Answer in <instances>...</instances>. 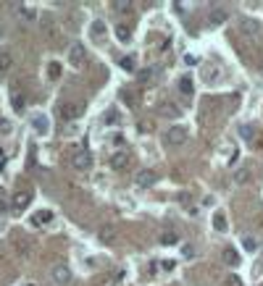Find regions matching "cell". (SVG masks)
Instances as JSON below:
<instances>
[{
  "mask_svg": "<svg viewBox=\"0 0 263 286\" xmlns=\"http://www.w3.org/2000/svg\"><path fill=\"white\" fill-rule=\"evenodd\" d=\"M18 14H21L24 18H35V11L32 8H18Z\"/></svg>",
  "mask_w": 263,
  "mask_h": 286,
  "instance_id": "obj_30",
  "label": "cell"
},
{
  "mask_svg": "<svg viewBox=\"0 0 263 286\" xmlns=\"http://www.w3.org/2000/svg\"><path fill=\"white\" fill-rule=\"evenodd\" d=\"M108 163H111V168L113 171H124L126 166H129V152H124V150H116L111 155V160H108Z\"/></svg>",
  "mask_w": 263,
  "mask_h": 286,
  "instance_id": "obj_7",
  "label": "cell"
},
{
  "mask_svg": "<svg viewBox=\"0 0 263 286\" xmlns=\"http://www.w3.org/2000/svg\"><path fill=\"white\" fill-rule=\"evenodd\" d=\"M161 113H163V116H176V113H179V110H176V105H169V102H166V105H163V110H161Z\"/></svg>",
  "mask_w": 263,
  "mask_h": 286,
  "instance_id": "obj_29",
  "label": "cell"
},
{
  "mask_svg": "<svg viewBox=\"0 0 263 286\" xmlns=\"http://www.w3.org/2000/svg\"><path fill=\"white\" fill-rule=\"evenodd\" d=\"M113 11H116V14H132V3L129 0H116V3H113Z\"/></svg>",
  "mask_w": 263,
  "mask_h": 286,
  "instance_id": "obj_20",
  "label": "cell"
},
{
  "mask_svg": "<svg viewBox=\"0 0 263 286\" xmlns=\"http://www.w3.org/2000/svg\"><path fill=\"white\" fill-rule=\"evenodd\" d=\"M224 263H227L229 268H237V265H240V252H237L234 247H227V250H224Z\"/></svg>",
  "mask_w": 263,
  "mask_h": 286,
  "instance_id": "obj_11",
  "label": "cell"
},
{
  "mask_svg": "<svg viewBox=\"0 0 263 286\" xmlns=\"http://www.w3.org/2000/svg\"><path fill=\"white\" fill-rule=\"evenodd\" d=\"M245 250H255V242H253V239H250V236L245 239Z\"/></svg>",
  "mask_w": 263,
  "mask_h": 286,
  "instance_id": "obj_33",
  "label": "cell"
},
{
  "mask_svg": "<svg viewBox=\"0 0 263 286\" xmlns=\"http://www.w3.org/2000/svg\"><path fill=\"white\" fill-rule=\"evenodd\" d=\"M53 220V210H40L32 216V226H48Z\"/></svg>",
  "mask_w": 263,
  "mask_h": 286,
  "instance_id": "obj_10",
  "label": "cell"
},
{
  "mask_svg": "<svg viewBox=\"0 0 263 286\" xmlns=\"http://www.w3.org/2000/svg\"><path fill=\"white\" fill-rule=\"evenodd\" d=\"M119 118H121V116H119V110H113V108L103 113V121H105L108 126H111V123H119Z\"/></svg>",
  "mask_w": 263,
  "mask_h": 286,
  "instance_id": "obj_22",
  "label": "cell"
},
{
  "mask_svg": "<svg viewBox=\"0 0 263 286\" xmlns=\"http://www.w3.org/2000/svg\"><path fill=\"white\" fill-rule=\"evenodd\" d=\"M176 242H179V236H176V234H171V231H166L163 236H161V244H166V247H169V244H176Z\"/></svg>",
  "mask_w": 263,
  "mask_h": 286,
  "instance_id": "obj_24",
  "label": "cell"
},
{
  "mask_svg": "<svg viewBox=\"0 0 263 286\" xmlns=\"http://www.w3.org/2000/svg\"><path fill=\"white\" fill-rule=\"evenodd\" d=\"M8 210V202H5V200H0V213H5Z\"/></svg>",
  "mask_w": 263,
  "mask_h": 286,
  "instance_id": "obj_36",
  "label": "cell"
},
{
  "mask_svg": "<svg viewBox=\"0 0 263 286\" xmlns=\"http://www.w3.org/2000/svg\"><path fill=\"white\" fill-rule=\"evenodd\" d=\"M89 34H92L95 40H103V37H105V24H103V21H92V27H89Z\"/></svg>",
  "mask_w": 263,
  "mask_h": 286,
  "instance_id": "obj_16",
  "label": "cell"
},
{
  "mask_svg": "<svg viewBox=\"0 0 263 286\" xmlns=\"http://www.w3.org/2000/svg\"><path fill=\"white\" fill-rule=\"evenodd\" d=\"M158 181V176H156V171H150V168H142V171H137V176H134V184L137 186H153Z\"/></svg>",
  "mask_w": 263,
  "mask_h": 286,
  "instance_id": "obj_5",
  "label": "cell"
},
{
  "mask_svg": "<svg viewBox=\"0 0 263 286\" xmlns=\"http://www.w3.org/2000/svg\"><path fill=\"white\" fill-rule=\"evenodd\" d=\"M32 202V192L27 189H21V192H16L14 194V200H11V205H14V210H27Z\"/></svg>",
  "mask_w": 263,
  "mask_h": 286,
  "instance_id": "obj_8",
  "label": "cell"
},
{
  "mask_svg": "<svg viewBox=\"0 0 263 286\" xmlns=\"http://www.w3.org/2000/svg\"><path fill=\"white\" fill-rule=\"evenodd\" d=\"M227 18H229V14H227V11H224V8H216L213 14L208 16V21H210V27H219V24H224Z\"/></svg>",
  "mask_w": 263,
  "mask_h": 286,
  "instance_id": "obj_13",
  "label": "cell"
},
{
  "mask_svg": "<svg viewBox=\"0 0 263 286\" xmlns=\"http://www.w3.org/2000/svg\"><path fill=\"white\" fill-rule=\"evenodd\" d=\"M11 100H14V110H16V113H21V110H24V97L18 95V92H14Z\"/></svg>",
  "mask_w": 263,
  "mask_h": 286,
  "instance_id": "obj_26",
  "label": "cell"
},
{
  "mask_svg": "<svg viewBox=\"0 0 263 286\" xmlns=\"http://www.w3.org/2000/svg\"><path fill=\"white\" fill-rule=\"evenodd\" d=\"M242 136H245V139H250V136H253V132H250V126H242Z\"/></svg>",
  "mask_w": 263,
  "mask_h": 286,
  "instance_id": "obj_34",
  "label": "cell"
},
{
  "mask_svg": "<svg viewBox=\"0 0 263 286\" xmlns=\"http://www.w3.org/2000/svg\"><path fill=\"white\" fill-rule=\"evenodd\" d=\"M32 126H35L37 134H48V132H50V121L45 118V116H40V113L32 116Z\"/></svg>",
  "mask_w": 263,
  "mask_h": 286,
  "instance_id": "obj_9",
  "label": "cell"
},
{
  "mask_svg": "<svg viewBox=\"0 0 263 286\" xmlns=\"http://www.w3.org/2000/svg\"><path fill=\"white\" fill-rule=\"evenodd\" d=\"M100 239H103V242H113V229H103Z\"/></svg>",
  "mask_w": 263,
  "mask_h": 286,
  "instance_id": "obj_27",
  "label": "cell"
},
{
  "mask_svg": "<svg viewBox=\"0 0 263 286\" xmlns=\"http://www.w3.org/2000/svg\"><path fill=\"white\" fill-rule=\"evenodd\" d=\"M234 181H237V184H247V181H250V171H247V168L234 171Z\"/></svg>",
  "mask_w": 263,
  "mask_h": 286,
  "instance_id": "obj_23",
  "label": "cell"
},
{
  "mask_svg": "<svg viewBox=\"0 0 263 286\" xmlns=\"http://www.w3.org/2000/svg\"><path fill=\"white\" fill-rule=\"evenodd\" d=\"M116 37H119L121 42H129V37H132V29L126 27V24H119V27H116Z\"/></svg>",
  "mask_w": 263,
  "mask_h": 286,
  "instance_id": "obj_21",
  "label": "cell"
},
{
  "mask_svg": "<svg viewBox=\"0 0 263 286\" xmlns=\"http://www.w3.org/2000/svg\"><path fill=\"white\" fill-rule=\"evenodd\" d=\"M179 202L187 205V202H190V194H187V192H182V194H179Z\"/></svg>",
  "mask_w": 263,
  "mask_h": 286,
  "instance_id": "obj_32",
  "label": "cell"
},
{
  "mask_svg": "<svg viewBox=\"0 0 263 286\" xmlns=\"http://www.w3.org/2000/svg\"><path fill=\"white\" fill-rule=\"evenodd\" d=\"M11 132V123L8 121H3V118H0V134H8Z\"/></svg>",
  "mask_w": 263,
  "mask_h": 286,
  "instance_id": "obj_31",
  "label": "cell"
},
{
  "mask_svg": "<svg viewBox=\"0 0 263 286\" xmlns=\"http://www.w3.org/2000/svg\"><path fill=\"white\" fill-rule=\"evenodd\" d=\"M224 284H227V286H242V278L237 276V273H229V276L224 278Z\"/></svg>",
  "mask_w": 263,
  "mask_h": 286,
  "instance_id": "obj_25",
  "label": "cell"
},
{
  "mask_svg": "<svg viewBox=\"0 0 263 286\" xmlns=\"http://www.w3.org/2000/svg\"><path fill=\"white\" fill-rule=\"evenodd\" d=\"M166 142L174 145V147L184 145V142H187V129H184V126H171L169 132H166Z\"/></svg>",
  "mask_w": 263,
  "mask_h": 286,
  "instance_id": "obj_4",
  "label": "cell"
},
{
  "mask_svg": "<svg viewBox=\"0 0 263 286\" xmlns=\"http://www.w3.org/2000/svg\"><path fill=\"white\" fill-rule=\"evenodd\" d=\"M11 66H14V55L8 50H0V71H8Z\"/></svg>",
  "mask_w": 263,
  "mask_h": 286,
  "instance_id": "obj_17",
  "label": "cell"
},
{
  "mask_svg": "<svg viewBox=\"0 0 263 286\" xmlns=\"http://www.w3.org/2000/svg\"><path fill=\"white\" fill-rule=\"evenodd\" d=\"M48 76H50L53 82L61 79V63H58V61H50V63H48Z\"/></svg>",
  "mask_w": 263,
  "mask_h": 286,
  "instance_id": "obj_19",
  "label": "cell"
},
{
  "mask_svg": "<svg viewBox=\"0 0 263 286\" xmlns=\"http://www.w3.org/2000/svg\"><path fill=\"white\" fill-rule=\"evenodd\" d=\"M53 281L58 286L71 284V268H69V265H55V268H53Z\"/></svg>",
  "mask_w": 263,
  "mask_h": 286,
  "instance_id": "obj_6",
  "label": "cell"
},
{
  "mask_svg": "<svg viewBox=\"0 0 263 286\" xmlns=\"http://www.w3.org/2000/svg\"><path fill=\"white\" fill-rule=\"evenodd\" d=\"M150 79V71H140V82H147Z\"/></svg>",
  "mask_w": 263,
  "mask_h": 286,
  "instance_id": "obj_35",
  "label": "cell"
},
{
  "mask_svg": "<svg viewBox=\"0 0 263 286\" xmlns=\"http://www.w3.org/2000/svg\"><path fill=\"white\" fill-rule=\"evenodd\" d=\"M121 68H124L126 74H134V71H137V58H134V55L121 58Z\"/></svg>",
  "mask_w": 263,
  "mask_h": 286,
  "instance_id": "obj_15",
  "label": "cell"
},
{
  "mask_svg": "<svg viewBox=\"0 0 263 286\" xmlns=\"http://www.w3.org/2000/svg\"><path fill=\"white\" fill-rule=\"evenodd\" d=\"M213 229L219 231V234L227 231V216H224L221 210H216V213H213Z\"/></svg>",
  "mask_w": 263,
  "mask_h": 286,
  "instance_id": "obj_14",
  "label": "cell"
},
{
  "mask_svg": "<svg viewBox=\"0 0 263 286\" xmlns=\"http://www.w3.org/2000/svg\"><path fill=\"white\" fill-rule=\"evenodd\" d=\"M16 250L21 252V255H27V252H29V242H21V239H16Z\"/></svg>",
  "mask_w": 263,
  "mask_h": 286,
  "instance_id": "obj_28",
  "label": "cell"
},
{
  "mask_svg": "<svg viewBox=\"0 0 263 286\" xmlns=\"http://www.w3.org/2000/svg\"><path fill=\"white\" fill-rule=\"evenodd\" d=\"M261 286H263V284H261Z\"/></svg>",
  "mask_w": 263,
  "mask_h": 286,
  "instance_id": "obj_37",
  "label": "cell"
},
{
  "mask_svg": "<svg viewBox=\"0 0 263 286\" xmlns=\"http://www.w3.org/2000/svg\"><path fill=\"white\" fill-rule=\"evenodd\" d=\"M179 92H182V95H192V92H195L190 76H182V79H179Z\"/></svg>",
  "mask_w": 263,
  "mask_h": 286,
  "instance_id": "obj_18",
  "label": "cell"
},
{
  "mask_svg": "<svg viewBox=\"0 0 263 286\" xmlns=\"http://www.w3.org/2000/svg\"><path fill=\"white\" fill-rule=\"evenodd\" d=\"M242 32H245V34H258L261 32V21H255V18H242Z\"/></svg>",
  "mask_w": 263,
  "mask_h": 286,
  "instance_id": "obj_12",
  "label": "cell"
},
{
  "mask_svg": "<svg viewBox=\"0 0 263 286\" xmlns=\"http://www.w3.org/2000/svg\"><path fill=\"white\" fill-rule=\"evenodd\" d=\"M71 166L76 171H89L92 168V155H89V150H76L71 155Z\"/></svg>",
  "mask_w": 263,
  "mask_h": 286,
  "instance_id": "obj_2",
  "label": "cell"
},
{
  "mask_svg": "<svg viewBox=\"0 0 263 286\" xmlns=\"http://www.w3.org/2000/svg\"><path fill=\"white\" fill-rule=\"evenodd\" d=\"M82 110H85V108H82V102H63L58 113H61L63 121H74V118H79V116H82Z\"/></svg>",
  "mask_w": 263,
  "mask_h": 286,
  "instance_id": "obj_3",
  "label": "cell"
},
{
  "mask_svg": "<svg viewBox=\"0 0 263 286\" xmlns=\"http://www.w3.org/2000/svg\"><path fill=\"white\" fill-rule=\"evenodd\" d=\"M66 58H69V66L82 68V66H85V58H87L85 45H82V42H71V45H69V53H66Z\"/></svg>",
  "mask_w": 263,
  "mask_h": 286,
  "instance_id": "obj_1",
  "label": "cell"
}]
</instances>
